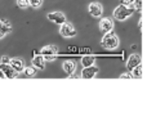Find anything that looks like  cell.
Returning <instances> with one entry per match:
<instances>
[{
  "label": "cell",
  "mask_w": 147,
  "mask_h": 130,
  "mask_svg": "<svg viewBox=\"0 0 147 130\" xmlns=\"http://www.w3.org/2000/svg\"><path fill=\"white\" fill-rule=\"evenodd\" d=\"M96 63V58L93 56H84L81 58V64L84 67H88V66H93Z\"/></svg>",
  "instance_id": "15"
},
{
  "label": "cell",
  "mask_w": 147,
  "mask_h": 130,
  "mask_svg": "<svg viewBox=\"0 0 147 130\" xmlns=\"http://www.w3.org/2000/svg\"><path fill=\"white\" fill-rule=\"evenodd\" d=\"M99 30H101L102 34L111 32L114 30V22H112V19H110V18H102L99 21Z\"/></svg>",
  "instance_id": "4"
},
{
  "label": "cell",
  "mask_w": 147,
  "mask_h": 130,
  "mask_svg": "<svg viewBox=\"0 0 147 130\" xmlns=\"http://www.w3.org/2000/svg\"><path fill=\"white\" fill-rule=\"evenodd\" d=\"M47 17H48L49 21L57 23V25H62L63 22H66V17H65V14L61 12H52V13H49Z\"/></svg>",
  "instance_id": "7"
},
{
  "label": "cell",
  "mask_w": 147,
  "mask_h": 130,
  "mask_svg": "<svg viewBox=\"0 0 147 130\" xmlns=\"http://www.w3.org/2000/svg\"><path fill=\"white\" fill-rule=\"evenodd\" d=\"M133 5H134V9H137L138 12L142 10V0H134V1H133Z\"/></svg>",
  "instance_id": "20"
},
{
  "label": "cell",
  "mask_w": 147,
  "mask_h": 130,
  "mask_svg": "<svg viewBox=\"0 0 147 130\" xmlns=\"http://www.w3.org/2000/svg\"><path fill=\"white\" fill-rule=\"evenodd\" d=\"M141 63H142V57H141L140 54H132L127 62V68L129 70V71H132L136 66H138V64H141Z\"/></svg>",
  "instance_id": "8"
},
{
  "label": "cell",
  "mask_w": 147,
  "mask_h": 130,
  "mask_svg": "<svg viewBox=\"0 0 147 130\" xmlns=\"http://www.w3.org/2000/svg\"><path fill=\"white\" fill-rule=\"evenodd\" d=\"M17 5L21 9H26L28 7V1L27 0H17Z\"/></svg>",
  "instance_id": "19"
},
{
  "label": "cell",
  "mask_w": 147,
  "mask_h": 130,
  "mask_svg": "<svg viewBox=\"0 0 147 130\" xmlns=\"http://www.w3.org/2000/svg\"><path fill=\"white\" fill-rule=\"evenodd\" d=\"M133 1H134V0H120L121 5H125V7H132Z\"/></svg>",
  "instance_id": "21"
},
{
  "label": "cell",
  "mask_w": 147,
  "mask_h": 130,
  "mask_svg": "<svg viewBox=\"0 0 147 130\" xmlns=\"http://www.w3.org/2000/svg\"><path fill=\"white\" fill-rule=\"evenodd\" d=\"M23 71H25L26 76H28V77H34L36 75V68L35 67H25Z\"/></svg>",
  "instance_id": "17"
},
{
  "label": "cell",
  "mask_w": 147,
  "mask_h": 130,
  "mask_svg": "<svg viewBox=\"0 0 147 130\" xmlns=\"http://www.w3.org/2000/svg\"><path fill=\"white\" fill-rule=\"evenodd\" d=\"M0 31H1L4 35H7V34H9L10 31H12V25H10V22L8 19H0Z\"/></svg>",
  "instance_id": "14"
},
{
  "label": "cell",
  "mask_w": 147,
  "mask_h": 130,
  "mask_svg": "<svg viewBox=\"0 0 147 130\" xmlns=\"http://www.w3.org/2000/svg\"><path fill=\"white\" fill-rule=\"evenodd\" d=\"M9 61H10L9 57H3L1 58V63H9Z\"/></svg>",
  "instance_id": "24"
},
{
  "label": "cell",
  "mask_w": 147,
  "mask_h": 130,
  "mask_svg": "<svg viewBox=\"0 0 147 130\" xmlns=\"http://www.w3.org/2000/svg\"><path fill=\"white\" fill-rule=\"evenodd\" d=\"M102 12H103V8H102V5L99 4V3L94 1V3L89 4V13H90V15L98 18L102 15Z\"/></svg>",
  "instance_id": "9"
},
{
  "label": "cell",
  "mask_w": 147,
  "mask_h": 130,
  "mask_svg": "<svg viewBox=\"0 0 147 130\" xmlns=\"http://www.w3.org/2000/svg\"><path fill=\"white\" fill-rule=\"evenodd\" d=\"M101 45L106 49H116L119 46V38L116 36V34L114 32H107L105 34V36L102 38V41H101Z\"/></svg>",
  "instance_id": "1"
},
{
  "label": "cell",
  "mask_w": 147,
  "mask_h": 130,
  "mask_svg": "<svg viewBox=\"0 0 147 130\" xmlns=\"http://www.w3.org/2000/svg\"><path fill=\"white\" fill-rule=\"evenodd\" d=\"M4 36H5V35L1 32V31H0V39H3V38H4Z\"/></svg>",
  "instance_id": "26"
},
{
  "label": "cell",
  "mask_w": 147,
  "mask_h": 130,
  "mask_svg": "<svg viewBox=\"0 0 147 130\" xmlns=\"http://www.w3.org/2000/svg\"><path fill=\"white\" fill-rule=\"evenodd\" d=\"M63 70H65V72H66V74L71 77L74 75V72L76 71V64L74 63L72 61H66L63 63Z\"/></svg>",
  "instance_id": "13"
},
{
  "label": "cell",
  "mask_w": 147,
  "mask_h": 130,
  "mask_svg": "<svg viewBox=\"0 0 147 130\" xmlns=\"http://www.w3.org/2000/svg\"><path fill=\"white\" fill-rule=\"evenodd\" d=\"M4 74H3V71H1V70H0V79H4Z\"/></svg>",
  "instance_id": "25"
},
{
  "label": "cell",
  "mask_w": 147,
  "mask_h": 130,
  "mask_svg": "<svg viewBox=\"0 0 147 130\" xmlns=\"http://www.w3.org/2000/svg\"><path fill=\"white\" fill-rule=\"evenodd\" d=\"M97 74H98V67L93 64V66L84 67L83 71H81V77L83 79H94Z\"/></svg>",
  "instance_id": "5"
},
{
  "label": "cell",
  "mask_w": 147,
  "mask_h": 130,
  "mask_svg": "<svg viewBox=\"0 0 147 130\" xmlns=\"http://www.w3.org/2000/svg\"><path fill=\"white\" fill-rule=\"evenodd\" d=\"M59 34L63 38H74L76 35V30L70 22H63L61 25V28H59Z\"/></svg>",
  "instance_id": "3"
},
{
  "label": "cell",
  "mask_w": 147,
  "mask_h": 130,
  "mask_svg": "<svg viewBox=\"0 0 147 130\" xmlns=\"http://www.w3.org/2000/svg\"><path fill=\"white\" fill-rule=\"evenodd\" d=\"M120 79H132V75L127 72V74H123L121 76H120Z\"/></svg>",
  "instance_id": "23"
},
{
  "label": "cell",
  "mask_w": 147,
  "mask_h": 130,
  "mask_svg": "<svg viewBox=\"0 0 147 130\" xmlns=\"http://www.w3.org/2000/svg\"><path fill=\"white\" fill-rule=\"evenodd\" d=\"M28 5L32 8H40L41 4H43V0H27Z\"/></svg>",
  "instance_id": "18"
},
{
  "label": "cell",
  "mask_w": 147,
  "mask_h": 130,
  "mask_svg": "<svg viewBox=\"0 0 147 130\" xmlns=\"http://www.w3.org/2000/svg\"><path fill=\"white\" fill-rule=\"evenodd\" d=\"M132 77H134V79H141L142 77V66L141 64L136 66L132 70Z\"/></svg>",
  "instance_id": "16"
},
{
  "label": "cell",
  "mask_w": 147,
  "mask_h": 130,
  "mask_svg": "<svg viewBox=\"0 0 147 130\" xmlns=\"http://www.w3.org/2000/svg\"><path fill=\"white\" fill-rule=\"evenodd\" d=\"M32 66L38 70H44V67H45V59H44V57L41 54L32 58Z\"/></svg>",
  "instance_id": "11"
},
{
  "label": "cell",
  "mask_w": 147,
  "mask_h": 130,
  "mask_svg": "<svg viewBox=\"0 0 147 130\" xmlns=\"http://www.w3.org/2000/svg\"><path fill=\"white\" fill-rule=\"evenodd\" d=\"M0 70L3 71V74L7 79H16L17 77V72L12 68L9 63H0Z\"/></svg>",
  "instance_id": "6"
},
{
  "label": "cell",
  "mask_w": 147,
  "mask_h": 130,
  "mask_svg": "<svg viewBox=\"0 0 147 130\" xmlns=\"http://www.w3.org/2000/svg\"><path fill=\"white\" fill-rule=\"evenodd\" d=\"M134 12V8L132 7H125V5H119L116 9L114 10V17L117 21H125L129 18Z\"/></svg>",
  "instance_id": "2"
},
{
  "label": "cell",
  "mask_w": 147,
  "mask_h": 130,
  "mask_svg": "<svg viewBox=\"0 0 147 130\" xmlns=\"http://www.w3.org/2000/svg\"><path fill=\"white\" fill-rule=\"evenodd\" d=\"M9 64L12 66V68L14 70L17 74H20V72H23V68H25V62H23L22 59H18V58L10 59Z\"/></svg>",
  "instance_id": "10"
},
{
  "label": "cell",
  "mask_w": 147,
  "mask_h": 130,
  "mask_svg": "<svg viewBox=\"0 0 147 130\" xmlns=\"http://www.w3.org/2000/svg\"><path fill=\"white\" fill-rule=\"evenodd\" d=\"M41 56H56L58 53V48L56 45H47L41 49Z\"/></svg>",
  "instance_id": "12"
},
{
  "label": "cell",
  "mask_w": 147,
  "mask_h": 130,
  "mask_svg": "<svg viewBox=\"0 0 147 130\" xmlns=\"http://www.w3.org/2000/svg\"><path fill=\"white\" fill-rule=\"evenodd\" d=\"M43 57L45 61H54L56 59V56H43Z\"/></svg>",
  "instance_id": "22"
}]
</instances>
